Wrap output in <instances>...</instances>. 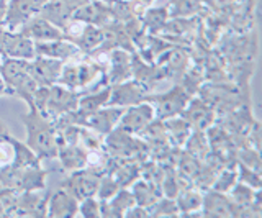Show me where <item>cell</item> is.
<instances>
[{"label":"cell","mask_w":262,"mask_h":218,"mask_svg":"<svg viewBox=\"0 0 262 218\" xmlns=\"http://www.w3.org/2000/svg\"><path fill=\"white\" fill-rule=\"evenodd\" d=\"M27 130V143L35 155L43 159L57 158V135L54 120L45 117L35 107H28V112L21 117Z\"/></svg>","instance_id":"cell-1"},{"label":"cell","mask_w":262,"mask_h":218,"mask_svg":"<svg viewBox=\"0 0 262 218\" xmlns=\"http://www.w3.org/2000/svg\"><path fill=\"white\" fill-rule=\"evenodd\" d=\"M46 187V171L43 167H16L8 164L0 171V189L30 192Z\"/></svg>","instance_id":"cell-2"},{"label":"cell","mask_w":262,"mask_h":218,"mask_svg":"<svg viewBox=\"0 0 262 218\" xmlns=\"http://www.w3.org/2000/svg\"><path fill=\"white\" fill-rule=\"evenodd\" d=\"M192 99V94L184 85H174L167 92L159 95H146V102H149L154 108V114L158 120H167L172 117H179L187 107L188 100Z\"/></svg>","instance_id":"cell-3"},{"label":"cell","mask_w":262,"mask_h":218,"mask_svg":"<svg viewBox=\"0 0 262 218\" xmlns=\"http://www.w3.org/2000/svg\"><path fill=\"white\" fill-rule=\"evenodd\" d=\"M79 97H80V92L72 91V89H68L61 84L49 85L48 100L45 105L43 115L51 120H57L62 115L71 114V112L77 110Z\"/></svg>","instance_id":"cell-4"},{"label":"cell","mask_w":262,"mask_h":218,"mask_svg":"<svg viewBox=\"0 0 262 218\" xmlns=\"http://www.w3.org/2000/svg\"><path fill=\"white\" fill-rule=\"evenodd\" d=\"M154 118H156V114H154L152 105L144 100V102L126 107L117 128H120V130L126 132L129 135L141 136V133L146 130L147 125H149Z\"/></svg>","instance_id":"cell-5"},{"label":"cell","mask_w":262,"mask_h":218,"mask_svg":"<svg viewBox=\"0 0 262 218\" xmlns=\"http://www.w3.org/2000/svg\"><path fill=\"white\" fill-rule=\"evenodd\" d=\"M100 172L94 171L90 167H80L76 171H71V176L64 181L62 187L69 190L77 200L85 197H95L98 182H100Z\"/></svg>","instance_id":"cell-6"},{"label":"cell","mask_w":262,"mask_h":218,"mask_svg":"<svg viewBox=\"0 0 262 218\" xmlns=\"http://www.w3.org/2000/svg\"><path fill=\"white\" fill-rule=\"evenodd\" d=\"M123 112H125V107H112V105H106V107L100 110L82 117L79 120V126L89 128L90 132H94L100 136H106L118 126Z\"/></svg>","instance_id":"cell-7"},{"label":"cell","mask_w":262,"mask_h":218,"mask_svg":"<svg viewBox=\"0 0 262 218\" xmlns=\"http://www.w3.org/2000/svg\"><path fill=\"white\" fill-rule=\"evenodd\" d=\"M147 92H149V89L136 79H128V80H123V82H118V84H112L108 105H112V107H125L126 108L129 105L144 102Z\"/></svg>","instance_id":"cell-8"},{"label":"cell","mask_w":262,"mask_h":218,"mask_svg":"<svg viewBox=\"0 0 262 218\" xmlns=\"http://www.w3.org/2000/svg\"><path fill=\"white\" fill-rule=\"evenodd\" d=\"M185 122L190 125V128L193 132H205L210 130L215 123V108L211 107V103L207 102L200 97V99H192L188 100L187 107L184 108V112L180 114Z\"/></svg>","instance_id":"cell-9"},{"label":"cell","mask_w":262,"mask_h":218,"mask_svg":"<svg viewBox=\"0 0 262 218\" xmlns=\"http://www.w3.org/2000/svg\"><path fill=\"white\" fill-rule=\"evenodd\" d=\"M39 0H7V13L4 27L8 31H20L33 15L39 13Z\"/></svg>","instance_id":"cell-10"},{"label":"cell","mask_w":262,"mask_h":218,"mask_svg":"<svg viewBox=\"0 0 262 218\" xmlns=\"http://www.w3.org/2000/svg\"><path fill=\"white\" fill-rule=\"evenodd\" d=\"M202 216L207 218H229L236 216V205L228 193L218 192L215 189H205L202 202Z\"/></svg>","instance_id":"cell-11"},{"label":"cell","mask_w":262,"mask_h":218,"mask_svg":"<svg viewBox=\"0 0 262 218\" xmlns=\"http://www.w3.org/2000/svg\"><path fill=\"white\" fill-rule=\"evenodd\" d=\"M64 62L59 59L45 58V56H35L30 61V74L39 85H53L57 84V79L62 71Z\"/></svg>","instance_id":"cell-12"},{"label":"cell","mask_w":262,"mask_h":218,"mask_svg":"<svg viewBox=\"0 0 262 218\" xmlns=\"http://www.w3.org/2000/svg\"><path fill=\"white\" fill-rule=\"evenodd\" d=\"M33 41H51V39H61L64 38V30L61 27L54 25L53 21L45 18L43 15H33V17L25 23L20 30Z\"/></svg>","instance_id":"cell-13"},{"label":"cell","mask_w":262,"mask_h":218,"mask_svg":"<svg viewBox=\"0 0 262 218\" xmlns=\"http://www.w3.org/2000/svg\"><path fill=\"white\" fill-rule=\"evenodd\" d=\"M2 56L31 61L36 56L35 41L21 31H8L2 46Z\"/></svg>","instance_id":"cell-14"},{"label":"cell","mask_w":262,"mask_h":218,"mask_svg":"<svg viewBox=\"0 0 262 218\" xmlns=\"http://www.w3.org/2000/svg\"><path fill=\"white\" fill-rule=\"evenodd\" d=\"M108 72H106V80L108 84H118L123 80L133 77V56L123 48H115L108 54Z\"/></svg>","instance_id":"cell-15"},{"label":"cell","mask_w":262,"mask_h":218,"mask_svg":"<svg viewBox=\"0 0 262 218\" xmlns=\"http://www.w3.org/2000/svg\"><path fill=\"white\" fill-rule=\"evenodd\" d=\"M35 50H36V56L59 59L62 62H68L74 56L80 54L77 45L72 43L68 38L51 39V41H35Z\"/></svg>","instance_id":"cell-16"},{"label":"cell","mask_w":262,"mask_h":218,"mask_svg":"<svg viewBox=\"0 0 262 218\" xmlns=\"http://www.w3.org/2000/svg\"><path fill=\"white\" fill-rule=\"evenodd\" d=\"M77 207H79V200L74 197L69 190L61 187V189H57L53 195H49L46 216L74 218V216H77Z\"/></svg>","instance_id":"cell-17"},{"label":"cell","mask_w":262,"mask_h":218,"mask_svg":"<svg viewBox=\"0 0 262 218\" xmlns=\"http://www.w3.org/2000/svg\"><path fill=\"white\" fill-rule=\"evenodd\" d=\"M136 204L135 197L128 187H121L112 199L108 200H100V210H102V218H123Z\"/></svg>","instance_id":"cell-18"},{"label":"cell","mask_w":262,"mask_h":218,"mask_svg":"<svg viewBox=\"0 0 262 218\" xmlns=\"http://www.w3.org/2000/svg\"><path fill=\"white\" fill-rule=\"evenodd\" d=\"M202 202L203 192L199 187L187 185L179 192L176 197V204L179 208V216H202Z\"/></svg>","instance_id":"cell-19"},{"label":"cell","mask_w":262,"mask_h":218,"mask_svg":"<svg viewBox=\"0 0 262 218\" xmlns=\"http://www.w3.org/2000/svg\"><path fill=\"white\" fill-rule=\"evenodd\" d=\"M112 12L100 2H89L84 5H79L72 12L71 18L82 23H90V25H100L106 21V17H110Z\"/></svg>","instance_id":"cell-20"},{"label":"cell","mask_w":262,"mask_h":218,"mask_svg":"<svg viewBox=\"0 0 262 218\" xmlns=\"http://www.w3.org/2000/svg\"><path fill=\"white\" fill-rule=\"evenodd\" d=\"M131 193H133L136 205H141L144 208H149L152 207L156 202H158L162 193L159 185H156L146 179H136L133 184H131Z\"/></svg>","instance_id":"cell-21"},{"label":"cell","mask_w":262,"mask_h":218,"mask_svg":"<svg viewBox=\"0 0 262 218\" xmlns=\"http://www.w3.org/2000/svg\"><path fill=\"white\" fill-rule=\"evenodd\" d=\"M7 140L12 144V149H13V158H12V163H10L12 166H16V167H41V159L35 155V151H33L27 143L13 138L10 133L7 135Z\"/></svg>","instance_id":"cell-22"},{"label":"cell","mask_w":262,"mask_h":218,"mask_svg":"<svg viewBox=\"0 0 262 218\" xmlns=\"http://www.w3.org/2000/svg\"><path fill=\"white\" fill-rule=\"evenodd\" d=\"M87 149L84 146H79V143L64 144L57 149V159L61 161V166L66 171H76V169L85 167Z\"/></svg>","instance_id":"cell-23"},{"label":"cell","mask_w":262,"mask_h":218,"mask_svg":"<svg viewBox=\"0 0 262 218\" xmlns=\"http://www.w3.org/2000/svg\"><path fill=\"white\" fill-rule=\"evenodd\" d=\"M105 33L98 25H90V23H84L79 31V35L72 39V43H76L80 51H95L103 45Z\"/></svg>","instance_id":"cell-24"},{"label":"cell","mask_w":262,"mask_h":218,"mask_svg":"<svg viewBox=\"0 0 262 218\" xmlns=\"http://www.w3.org/2000/svg\"><path fill=\"white\" fill-rule=\"evenodd\" d=\"M164 126H166V133L170 144L174 148H184L185 141L188 140V136L192 135V128L182 117H172L167 120H162Z\"/></svg>","instance_id":"cell-25"},{"label":"cell","mask_w":262,"mask_h":218,"mask_svg":"<svg viewBox=\"0 0 262 218\" xmlns=\"http://www.w3.org/2000/svg\"><path fill=\"white\" fill-rule=\"evenodd\" d=\"M202 9V0H170L167 5L169 18H190Z\"/></svg>","instance_id":"cell-26"},{"label":"cell","mask_w":262,"mask_h":218,"mask_svg":"<svg viewBox=\"0 0 262 218\" xmlns=\"http://www.w3.org/2000/svg\"><path fill=\"white\" fill-rule=\"evenodd\" d=\"M167 7H159V9H147L143 15V27L149 33H159L166 28L169 21Z\"/></svg>","instance_id":"cell-27"},{"label":"cell","mask_w":262,"mask_h":218,"mask_svg":"<svg viewBox=\"0 0 262 218\" xmlns=\"http://www.w3.org/2000/svg\"><path fill=\"white\" fill-rule=\"evenodd\" d=\"M184 146L187 152H190V155L199 158L200 161H203L208 155H211V146L205 132H192V135L188 136V140L185 141Z\"/></svg>","instance_id":"cell-28"},{"label":"cell","mask_w":262,"mask_h":218,"mask_svg":"<svg viewBox=\"0 0 262 218\" xmlns=\"http://www.w3.org/2000/svg\"><path fill=\"white\" fill-rule=\"evenodd\" d=\"M237 182V174H236V169H229V167H223L221 171L216 174L215 181L211 182L210 189H215L218 192H223L228 193L234 187V184Z\"/></svg>","instance_id":"cell-29"},{"label":"cell","mask_w":262,"mask_h":218,"mask_svg":"<svg viewBox=\"0 0 262 218\" xmlns=\"http://www.w3.org/2000/svg\"><path fill=\"white\" fill-rule=\"evenodd\" d=\"M188 56L182 50H169L167 58H166V71L172 72V74H184L187 69ZM164 71V72H166Z\"/></svg>","instance_id":"cell-30"},{"label":"cell","mask_w":262,"mask_h":218,"mask_svg":"<svg viewBox=\"0 0 262 218\" xmlns=\"http://www.w3.org/2000/svg\"><path fill=\"white\" fill-rule=\"evenodd\" d=\"M121 189V185L118 184V181L115 179L113 174L105 172L100 176V182H98V189H97V199L98 200H108L112 199L115 193Z\"/></svg>","instance_id":"cell-31"},{"label":"cell","mask_w":262,"mask_h":218,"mask_svg":"<svg viewBox=\"0 0 262 218\" xmlns=\"http://www.w3.org/2000/svg\"><path fill=\"white\" fill-rule=\"evenodd\" d=\"M149 216H179V208L176 204V199L161 197L152 207L147 208Z\"/></svg>","instance_id":"cell-32"},{"label":"cell","mask_w":262,"mask_h":218,"mask_svg":"<svg viewBox=\"0 0 262 218\" xmlns=\"http://www.w3.org/2000/svg\"><path fill=\"white\" fill-rule=\"evenodd\" d=\"M77 216H82V218H102L100 200H98L97 197H85V199L79 200Z\"/></svg>","instance_id":"cell-33"},{"label":"cell","mask_w":262,"mask_h":218,"mask_svg":"<svg viewBox=\"0 0 262 218\" xmlns=\"http://www.w3.org/2000/svg\"><path fill=\"white\" fill-rule=\"evenodd\" d=\"M237 182H243L246 185H249L251 189H260V172L259 171H254V169L248 167L243 163H237Z\"/></svg>","instance_id":"cell-34"},{"label":"cell","mask_w":262,"mask_h":218,"mask_svg":"<svg viewBox=\"0 0 262 218\" xmlns=\"http://www.w3.org/2000/svg\"><path fill=\"white\" fill-rule=\"evenodd\" d=\"M7 135H5V138H0V171L10 164L13 158V149H12V144L7 140Z\"/></svg>","instance_id":"cell-35"},{"label":"cell","mask_w":262,"mask_h":218,"mask_svg":"<svg viewBox=\"0 0 262 218\" xmlns=\"http://www.w3.org/2000/svg\"><path fill=\"white\" fill-rule=\"evenodd\" d=\"M125 216L126 218H147V216H149V212H147V208L135 204L131 208H128V212L125 213Z\"/></svg>","instance_id":"cell-36"},{"label":"cell","mask_w":262,"mask_h":218,"mask_svg":"<svg viewBox=\"0 0 262 218\" xmlns=\"http://www.w3.org/2000/svg\"><path fill=\"white\" fill-rule=\"evenodd\" d=\"M5 13H7V0H0V27H4Z\"/></svg>","instance_id":"cell-37"},{"label":"cell","mask_w":262,"mask_h":218,"mask_svg":"<svg viewBox=\"0 0 262 218\" xmlns=\"http://www.w3.org/2000/svg\"><path fill=\"white\" fill-rule=\"evenodd\" d=\"M5 91H7V89H5V82H4V77H2V76H0V97H2V95H5Z\"/></svg>","instance_id":"cell-38"}]
</instances>
